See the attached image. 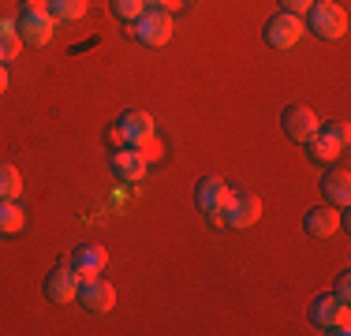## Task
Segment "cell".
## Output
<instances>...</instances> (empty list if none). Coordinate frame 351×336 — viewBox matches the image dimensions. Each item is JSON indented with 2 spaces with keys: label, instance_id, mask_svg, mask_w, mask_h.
Returning a JSON list of instances; mask_svg holds the SVG:
<instances>
[{
  "label": "cell",
  "instance_id": "cell-25",
  "mask_svg": "<svg viewBox=\"0 0 351 336\" xmlns=\"http://www.w3.org/2000/svg\"><path fill=\"white\" fill-rule=\"evenodd\" d=\"M157 8H161V12H180V8H183V0H157Z\"/></svg>",
  "mask_w": 351,
  "mask_h": 336
},
{
  "label": "cell",
  "instance_id": "cell-27",
  "mask_svg": "<svg viewBox=\"0 0 351 336\" xmlns=\"http://www.w3.org/2000/svg\"><path fill=\"white\" fill-rule=\"evenodd\" d=\"M23 8H45V0H23Z\"/></svg>",
  "mask_w": 351,
  "mask_h": 336
},
{
  "label": "cell",
  "instance_id": "cell-7",
  "mask_svg": "<svg viewBox=\"0 0 351 336\" xmlns=\"http://www.w3.org/2000/svg\"><path fill=\"white\" fill-rule=\"evenodd\" d=\"M303 34H306V23L299 19V15L280 12V15H273V19L265 23L262 38H265L269 49H295L299 41H303Z\"/></svg>",
  "mask_w": 351,
  "mask_h": 336
},
{
  "label": "cell",
  "instance_id": "cell-14",
  "mask_svg": "<svg viewBox=\"0 0 351 336\" xmlns=\"http://www.w3.org/2000/svg\"><path fill=\"white\" fill-rule=\"evenodd\" d=\"M108 165H112V172L120 176V180H128V183H135L146 176V157L138 154V146H120V149H112V157H108Z\"/></svg>",
  "mask_w": 351,
  "mask_h": 336
},
{
  "label": "cell",
  "instance_id": "cell-28",
  "mask_svg": "<svg viewBox=\"0 0 351 336\" xmlns=\"http://www.w3.org/2000/svg\"><path fill=\"white\" fill-rule=\"evenodd\" d=\"M142 4H149V8H157V0H142Z\"/></svg>",
  "mask_w": 351,
  "mask_h": 336
},
{
  "label": "cell",
  "instance_id": "cell-26",
  "mask_svg": "<svg viewBox=\"0 0 351 336\" xmlns=\"http://www.w3.org/2000/svg\"><path fill=\"white\" fill-rule=\"evenodd\" d=\"M4 94H8V67L0 64V97H4Z\"/></svg>",
  "mask_w": 351,
  "mask_h": 336
},
{
  "label": "cell",
  "instance_id": "cell-24",
  "mask_svg": "<svg viewBox=\"0 0 351 336\" xmlns=\"http://www.w3.org/2000/svg\"><path fill=\"white\" fill-rule=\"evenodd\" d=\"M348 296H351V276H348V273H340V280H337V299H344V302H348Z\"/></svg>",
  "mask_w": 351,
  "mask_h": 336
},
{
  "label": "cell",
  "instance_id": "cell-5",
  "mask_svg": "<svg viewBox=\"0 0 351 336\" xmlns=\"http://www.w3.org/2000/svg\"><path fill=\"white\" fill-rule=\"evenodd\" d=\"M131 34L142 41V45L149 49H161L172 41V15L161 12V8H149V12H142L135 23H131Z\"/></svg>",
  "mask_w": 351,
  "mask_h": 336
},
{
  "label": "cell",
  "instance_id": "cell-2",
  "mask_svg": "<svg viewBox=\"0 0 351 336\" xmlns=\"http://www.w3.org/2000/svg\"><path fill=\"white\" fill-rule=\"evenodd\" d=\"M303 23H306V30H314L317 38H325V41H337L348 34V12L337 0H314L311 12L303 15Z\"/></svg>",
  "mask_w": 351,
  "mask_h": 336
},
{
  "label": "cell",
  "instance_id": "cell-29",
  "mask_svg": "<svg viewBox=\"0 0 351 336\" xmlns=\"http://www.w3.org/2000/svg\"><path fill=\"white\" fill-rule=\"evenodd\" d=\"M183 4H198V0H183Z\"/></svg>",
  "mask_w": 351,
  "mask_h": 336
},
{
  "label": "cell",
  "instance_id": "cell-4",
  "mask_svg": "<svg viewBox=\"0 0 351 336\" xmlns=\"http://www.w3.org/2000/svg\"><path fill=\"white\" fill-rule=\"evenodd\" d=\"M232 198V187L221 180V176H202L195 187V206L202 209V217L210 224H224V206Z\"/></svg>",
  "mask_w": 351,
  "mask_h": 336
},
{
  "label": "cell",
  "instance_id": "cell-8",
  "mask_svg": "<svg viewBox=\"0 0 351 336\" xmlns=\"http://www.w3.org/2000/svg\"><path fill=\"white\" fill-rule=\"evenodd\" d=\"M262 221V198L254 191H232L228 206H224V224L228 228H250Z\"/></svg>",
  "mask_w": 351,
  "mask_h": 336
},
{
  "label": "cell",
  "instance_id": "cell-9",
  "mask_svg": "<svg viewBox=\"0 0 351 336\" xmlns=\"http://www.w3.org/2000/svg\"><path fill=\"white\" fill-rule=\"evenodd\" d=\"M79 302L86 314H108L116 307V288L108 280H101V276H86L79 284Z\"/></svg>",
  "mask_w": 351,
  "mask_h": 336
},
{
  "label": "cell",
  "instance_id": "cell-19",
  "mask_svg": "<svg viewBox=\"0 0 351 336\" xmlns=\"http://www.w3.org/2000/svg\"><path fill=\"white\" fill-rule=\"evenodd\" d=\"M23 224H27V213H23L15 202H0V235H15L23 232Z\"/></svg>",
  "mask_w": 351,
  "mask_h": 336
},
{
  "label": "cell",
  "instance_id": "cell-6",
  "mask_svg": "<svg viewBox=\"0 0 351 336\" xmlns=\"http://www.w3.org/2000/svg\"><path fill=\"white\" fill-rule=\"evenodd\" d=\"M15 27H19L23 45L41 49V45H49V41H53V34H56V19L45 12V8H23V15L15 19Z\"/></svg>",
  "mask_w": 351,
  "mask_h": 336
},
{
  "label": "cell",
  "instance_id": "cell-16",
  "mask_svg": "<svg viewBox=\"0 0 351 336\" xmlns=\"http://www.w3.org/2000/svg\"><path fill=\"white\" fill-rule=\"evenodd\" d=\"M322 195H325L329 206L348 209V202H351V176H348V168H332V172H325Z\"/></svg>",
  "mask_w": 351,
  "mask_h": 336
},
{
  "label": "cell",
  "instance_id": "cell-23",
  "mask_svg": "<svg viewBox=\"0 0 351 336\" xmlns=\"http://www.w3.org/2000/svg\"><path fill=\"white\" fill-rule=\"evenodd\" d=\"M105 139H108V146L112 149H120V146H128V139H123V131H120V123H108V131H105Z\"/></svg>",
  "mask_w": 351,
  "mask_h": 336
},
{
  "label": "cell",
  "instance_id": "cell-15",
  "mask_svg": "<svg viewBox=\"0 0 351 336\" xmlns=\"http://www.w3.org/2000/svg\"><path fill=\"white\" fill-rule=\"evenodd\" d=\"M120 131L123 139H128V146H138V142H146L149 134H154V116L142 112V108H128V112H120Z\"/></svg>",
  "mask_w": 351,
  "mask_h": 336
},
{
  "label": "cell",
  "instance_id": "cell-3",
  "mask_svg": "<svg viewBox=\"0 0 351 336\" xmlns=\"http://www.w3.org/2000/svg\"><path fill=\"white\" fill-rule=\"evenodd\" d=\"M306 317H311V325H317L322 333H337V336H348L351 333V310H348V302L337 299V296H329V291L311 302Z\"/></svg>",
  "mask_w": 351,
  "mask_h": 336
},
{
  "label": "cell",
  "instance_id": "cell-22",
  "mask_svg": "<svg viewBox=\"0 0 351 336\" xmlns=\"http://www.w3.org/2000/svg\"><path fill=\"white\" fill-rule=\"evenodd\" d=\"M311 4H314V0H280L284 12H288V15H299V19H303V15L311 12Z\"/></svg>",
  "mask_w": 351,
  "mask_h": 336
},
{
  "label": "cell",
  "instance_id": "cell-12",
  "mask_svg": "<svg viewBox=\"0 0 351 336\" xmlns=\"http://www.w3.org/2000/svg\"><path fill=\"white\" fill-rule=\"evenodd\" d=\"M340 209L337 206H317V209H306V217H303V228H306V235L311 239H332V235L340 232Z\"/></svg>",
  "mask_w": 351,
  "mask_h": 336
},
{
  "label": "cell",
  "instance_id": "cell-11",
  "mask_svg": "<svg viewBox=\"0 0 351 336\" xmlns=\"http://www.w3.org/2000/svg\"><path fill=\"white\" fill-rule=\"evenodd\" d=\"M280 123H284V134L303 146V142L317 131V123H322V120H317V112L311 105H288V108H284V116H280Z\"/></svg>",
  "mask_w": 351,
  "mask_h": 336
},
{
  "label": "cell",
  "instance_id": "cell-1",
  "mask_svg": "<svg viewBox=\"0 0 351 336\" xmlns=\"http://www.w3.org/2000/svg\"><path fill=\"white\" fill-rule=\"evenodd\" d=\"M348 142H351V128L344 120H329V123H317V131L303 142L306 154H311L314 165H332L348 154Z\"/></svg>",
  "mask_w": 351,
  "mask_h": 336
},
{
  "label": "cell",
  "instance_id": "cell-10",
  "mask_svg": "<svg viewBox=\"0 0 351 336\" xmlns=\"http://www.w3.org/2000/svg\"><path fill=\"white\" fill-rule=\"evenodd\" d=\"M79 284H82V276L75 273L71 265H56V269H49V276H45V299L49 302H75L79 299Z\"/></svg>",
  "mask_w": 351,
  "mask_h": 336
},
{
  "label": "cell",
  "instance_id": "cell-17",
  "mask_svg": "<svg viewBox=\"0 0 351 336\" xmlns=\"http://www.w3.org/2000/svg\"><path fill=\"white\" fill-rule=\"evenodd\" d=\"M86 8H90V0H45V12L56 23H79L86 15Z\"/></svg>",
  "mask_w": 351,
  "mask_h": 336
},
{
  "label": "cell",
  "instance_id": "cell-13",
  "mask_svg": "<svg viewBox=\"0 0 351 336\" xmlns=\"http://www.w3.org/2000/svg\"><path fill=\"white\" fill-rule=\"evenodd\" d=\"M75 273L86 280V276H101V269L108 265V254L105 247H97V243H82V247L71 250V262H68Z\"/></svg>",
  "mask_w": 351,
  "mask_h": 336
},
{
  "label": "cell",
  "instance_id": "cell-21",
  "mask_svg": "<svg viewBox=\"0 0 351 336\" xmlns=\"http://www.w3.org/2000/svg\"><path fill=\"white\" fill-rule=\"evenodd\" d=\"M138 154L146 157V165H157L165 157V146H161V139H157V134H149L146 142H138Z\"/></svg>",
  "mask_w": 351,
  "mask_h": 336
},
{
  "label": "cell",
  "instance_id": "cell-20",
  "mask_svg": "<svg viewBox=\"0 0 351 336\" xmlns=\"http://www.w3.org/2000/svg\"><path fill=\"white\" fill-rule=\"evenodd\" d=\"M108 8H112V15H116V19H123V23H135L138 15L146 12L142 0H108Z\"/></svg>",
  "mask_w": 351,
  "mask_h": 336
},
{
  "label": "cell",
  "instance_id": "cell-18",
  "mask_svg": "<svg viewBox=\"0 0 351 336\" xmlns=\"http://www.w3.org/2000/svg\"><path fill=\"white\" fill-rule=\"evenodd\" d=\"M23 195V176H19V168L15 165H8V161H0V202H15Z\"/></svg>",
  "mask_w": 351,
  "mask_h": 336
}]
</instances>
